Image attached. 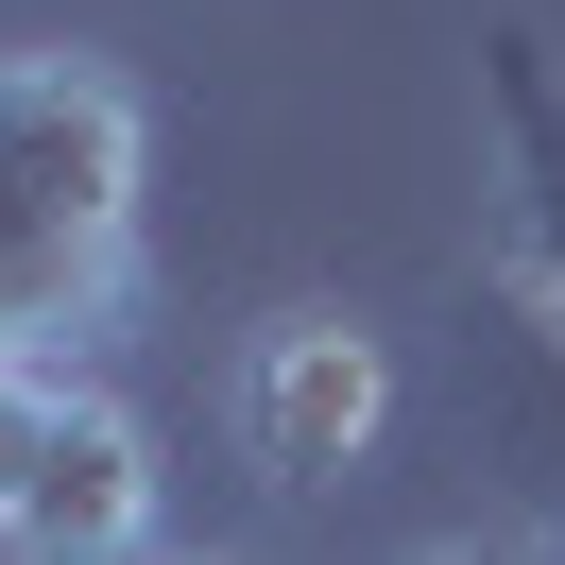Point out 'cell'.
Wrapping results in <instances>:
<instances>
[{
	"label": "cell",
	"mask_w": 565,
	"mask_h": 565,
	"mask_svg": "<svg viewBox=\"0 0 565 565\" xmlns=\"http://www.w3.org/2000/svg\"><path fill=\"white\" fill-rule=\"evenodd\" d=\"M138 241H154L138 86L70 35H18L0 52V377H70V343L138 309Z\"/></svg>",
	"instance_id": "6da1fadb"
},
{
	"label": "cell",
	"mask_w": 565,
	"mask_h": 565,
	"mask_svg": "<svg viewBox=\"0 0 565 565\" xmlns=\"http://www.w3.org/2000/svg\"><path fill=\"white\" fill-rule=\"evenodd\" d=\"M223 412H241V462H257L275 497H343L360 462L394 446V343H377V309H343V291L257 309Z\"/></svg>",
	"instance_id": "7a4b0ae2"
},
{
	"label": "cell",
	"mask_w": 565,
	"mask_h": 565,
	"mask_svg": "<svg viewBox=\"0 0 565 565\" xmlns=\"http://www.w3.org/2000/svg\"><path fill=\"white\" fill-rule=\"evenodd\" d=\"M0 565H154V446L120 394H86V377L52 394V446L0 514Z\"/></svg>",
	"instance_id": "3957f363"
},
{
	"label": "cell",
	"mask_w": 565,
	"mask_h": 565,
	"mask_svg": "<svg viewBox=\"0 0 565 565\" xmlns=\"http://www.w3.org/2000/svg\"><path fill=\"white\" fill-rule=\"evenodd\" d=\"M480 120H497V206H514V275L565 291V35L497 18L480 35Z\"/></svg>",
	"instance_id": "277c9868"
},
{
	"label": "cell",
	"mask_w": 565,
	"mask_h": 565,
	"mask_svg": "<svg viewBox=\"0 0 565 565\" xmlns=\"http://www.w3.org/2000/svg\"><path fill=\"white\" fill-rule=\"evenodd\" d=\"M52 394L70 377H0V514H18V480H35V446H52Z\"/></svg>",
	"instance_id": "5b68a950"
},
{
	"label": "cell",
	"mask_w": 565,
	"mask_h": 565,
	"mask_svg": "<svg viewBox=\"0 0 565 565\" xmlns=\"http://www.w3.org/2000/svg\"><path fill=\"white\" fill-rule=\"evenodd\" d=\"M412 565H531V548H497V531H446V548H412Z\"/></svg>",
	"instance_id": "8992f818"
},
{
	"label": "cell",
	"mask_w": 565,
	"mask_h": 565,
	"mask_svg": "<svg viewBox=\"0 0 565 565\" xmlns=\"http://www.w3.org/2000/svg\"><path fill=\"white\" fill-rule=\"evenodd\" d=\"M531 565H565V497H548V514H531Z\"/></svg>",
	"instance_id": "52a82bcc"
}]
</instances>
